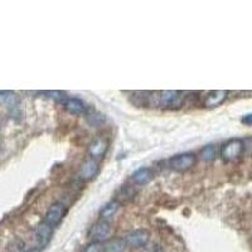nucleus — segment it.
Returning a JSON list of instances; mask_svg holds the SVG:
<instances>
[{
	"label": "nucleus",
	"instance_id": "nucleus-15",
	"mask_svg": "<svg viewBox=\"0 0 252 252\" xmlns=\"http://www.w3.org/2000/svg\"><path fill=\"white\" fill-rule=\"evenodd\" d=\"M216 155V145H213V144L206 145L205 148L202 149V158H203V160H205L206 163H212V161H214Z\"/></svg>",
	"mask_w": 252,
	"mask_h": 252
},
{
	"label": "nucleus",
	"instance_id": "nucleus-4",
	"mask_svg": "<svg viewBox=\"0 0 252 252\" xmlns=\"http://www.w3.org/2000/svg\"><path fill=\"white\" fill-rule=\"evenodd\" d=\"M113 233V227L107 221L100 220L91 226L89 229V237L93 242H107Z\"/></svg>",
	"mask_w": 252,
	"mask_h": 252
},
{
	"label": "nucleus",
	"instance_id": "nucleus-9",
	"mask_svg": "<svg viewBox=\"0 0 252 252\" xmlns=\"http://www.w3.org/2000/svg\"><path fill=\"white\" fill-rule=\"evenodd\" d=\"M52 236H53V227L48 225L46 221L39 223L38 227L36 229V240L39 247L47 246L49 241L52 240Z\"/></svg>",
	"mask_w": 252,
	"mask_h": 252
},
{
	"label": "nucleus",
	"instance_id": "nucleus-12",
	"mask_svg": "<svg viewBox=\"0 0 252 252\" xmlns=\"http://www.w3.org/2000/svg\"><path fill=\"white\" fill-rule=\"evenodd\" d=\"M120 207H121V203L117 199H113V201L107 202V203L104 205V207L100 209V218L104 221L110 220L119 212Z\"/></svg>",
	"mask_w": 252,
	"mask_h": 252
},
{
	"label": "nucleus",
	"instance_id": "nucleus-13",
	"mask_svg": "<svg viewBox=\"0 0 252 252\" xmlns=\"http://www.w3.org/2000/svg\"><path fill=\"white\" fill-rule=\"evenodd\" d=\"M151 179H153V172L149 168H140V169H137V172H134V174L131 175L133 183L139 185V187L146 185Z\"/></svg>",
	"mask_w": 252,
	"mask_h": 252
},
{
	"label": "nucleus",
	"instance_id": "nucleus-1",
	"mask_svg": "<svg viewBox=\"0 0 252 252\" xmlns=\"http://www.w3.org/2000/svg\"><path fill=\"white\" fill-rule=\"evenodd\" d=\"M245 154L242 139H231L221 148V158L225 163H236Z\"/></svg>",
	"mask_w": 252,
	"mask_h": 252
},
{
	"label": "nucleus",
	"instance_id": "nucleus-6",
	"mask_svg": "<svg viewBox=\"0 0 252 252\" xmlns=\"http://www.w3.org/2000/svg\"><path fill=\"white\" fill-rule=\"evenodd\" d=\"M149 240H150V233L144 229H135L126 234V237H125L126 245L131 249H142L148 245Z\"/></svg>",
	"mask_w": 252,
	"mask_h": 252
},
{
	"label": "nucleus",
	"instance_id": "nucleus-22",
	"mask_svg": "<svg viewBox=\"0 0 252 252\" xmlns=\"http://www.w3.org/2000/svg\"><path fill=\"white\" fill-rule=\"evenodd\" d=\"M24 252H37L36 250H28V251H24Z\"/></svg>",
	"mask_w": 252,
	"mask_h": 252
},
{
	"label": "nucleus",
	"instance_id": "nucleus-3",
	"mask_svg": "<svg viewBox=\"0 0 252 252\" xmlns=\"http://www.w3.org/2000/svg\"><path fill=\"white\" fill-rule=\"evenodd\" d=\"M197 164V155L194 153H182L170 158V169L177 173H185L193 169Z\"/></svg>",
	"mask_w": 252,
	"mask_h": 252
},
{
	"label": "nucleus",
	"instance_id": "nucleus-18",
	"mask_svg": "<svg viewBox=\"0 0 252 252\" xmlns=\"http://www.w3.org/2000/svg\"><path fill=\"white\" fill-rule=\"evenodd\" d=\"M82 252H106V249H105V243L93 242V241H91L89 245L85 246Z\"/></svg>",
	"mask_w": 252,
	"mask_h": 252
},
{
	"label": "nucleus",
	"instance_id": "nucleus-11",
	"mask_svg": "<svg viewBox=\"0 0 252 252\" xmlns=\"http://www.w3.org/2000/svg\"><path fill=\"white\" fill-rule=\"evenodd\" d=\"M63 106H65V110L67 113L72 114V115H85L87 113V106L85 105L83 101H81L80 98L71 97L67 98V100L63 102Z\"/></svg>",
	"mask_w": 252,
	"mask_h": 252
},
{
	"label": "nucleus",
	"instance_id": "nucleus-7",
	"mask_svg": "<svg viewBox=\"0 0 252 252\" xmlns=\"http://www.w3.org/2000/svg\"><path fill=\"white\" fill-rule=\"evenodd\" d=\"M109 150V140L104 137H98L90 142L87 153L92 159H102Z\"/></svg>",
	"mask_w": 252,
	"mask_h": 252
},
{
	"label": "nucleus",
	"instance_id": "nucleus-8",
	"mask_svg": "<svg viewBox=\"0 0 252 252\" xmlns=\"http://www.w3.org/2000/svg\"><path fill=\"white\" fill-rule=\"evenodd\" d=\"M98 172H100V164L96 159H87L85 163L82 164L80 169V178L85 182L92 181L97 177Z\"/></svg>",
	"mask_w": 252,
	"mask_h": 252
},
{
	"label": "nucleus",
	"instance_id": "nucleus-21",
	"mask_svg": "<svg viewBox=\"0 0 252 252\" xmlns=\"http://www.w3.org/2000/svg\"><path fill=\"white\" fill-rule=\"evenodd\" d=\"M241 122L245 125H249V126H252V114H247L241 119Z\"/></svg>",
	"mask_w": 252,
	"mask_h": 252
},
{
	"label": "nucleus",
	"instance_id": "nucleus-14",
	"mask_svg": "<svg viewBox=\"0 0 252 252\" xmlns=\"http://www.w3.org/2000/svg\"><path fill=\"white\" fill-rule=\"evenodd\" d=\"M126 241L121 238H111L107 242H105V249L106 252H124L126 249Z\"/></svg>",
	"mask_w": 252,
	"mask_h": 252
},
{
	"label": "nucleus",
	"instance_id": "nucleus-19",
	"mask_svg": "<svg viewBox=\"0 0 252 252\" xmlns=\"http://www.w3.org/2000/svg\"><path fill=\"white\" fill-rule=\"evenodd\" d=\"M45 95L47 96V97L52 98V100H56V101H63V102H65V101L67 100V97L65 96V93L61 91H46Z\"/></svg>",
	"mask_w": 252,
	"mask_h": 252
},
{
	"label": "nucleus",
	"instance_id": "nucleus-17",
	"mask_svg": "<svg viewBox=\"0 0 252 252\" xmlns=\"http://www.w3.org/2000/svg\"><path fill=\"white\" fill-rule=\"evenodd\" d=\"M105 120H106V117H105L104 114L101 113H92L90 114L89 116H87V122H89L91 126H93V128H97V126H101V125L104 124Z\"/></svg>",
	"mask_w": 252,
	"mask_h": 252
},
{
	"label": "nucleus",
	"instance_id": "nucleus-2",
	"mask_svg": "<svg viewBox=\"0 0 252 252\" xmlns=\"http://www.w3.org/2000/svg\"><path fill=\"white\" fill-rule=\"evenodd\" d=\"M159 95L160 96H158L159 97L158 105L163 109H169V110L181 109L185 102V97H187V96H184V92L175 91V90L161 91Z\"/></svg>",
	"mask_w": 252,
	"mask_h": 252
},
{
	"label": "nucleus",
	"instance_id": "nucleus-5",
	"mask_svg": "<svg viewBox=\"0 0 252 252\" xmlns=\"http://www.w3.org/2000/svg\"><path fill=\"white\" fill-rule=\"evenodd\" d=\"M67 211L69 209H67V207L63 205L62 202H54L53 205L49 207L47 213H46L45 221L48 225L52 226V227H56V226H58L62 222V220L67 214Z\"/></svg>",
	"mask_w": 252,
	"mask_h": 252
},
{
	"label": "nucleus",
	"instance_id": "nucleus-16",
	"mask_svg": "<svg viewBox=\"0 0 252 252\" xmlns=\"http://www.w3.org/2000/svg\"><path fill=\"white\" fill-rule=\"evenodd\" d=\"M0 100L8 107H14L17 105V96L12 91H1L0 92Z\"/></svg>",
	"mask_w": 252,
	"mask_h": 252
},
{
	"label": "nucleus",
	"instance_id": "nucleus-20",
	"mask_svg": "<svg viewBox=\"0 0 252 252\" xmlns=\"http://www.w3.org/2000/svg\"><path fill=\"white\" fill-rule=\"evenodd\" d=\"M242 141L243 148H245V153H246L247 155H251L252 157V137H245V139H242Z\"/></svg>",
	"mask_w": 252,
	"mask_h": 252
},
{
	"label": "nucleus",
	"instance_id": "nucleus-10",
	"mask_svg": "<svg viewBox=\"0 0 252 252\" xmlns=\"http://www.w3.org/2000/svg\"><path fill=\"white\" fill-rule=\"evenodd\" d=\"M229 97V91L226 90H216V91L209 92L206 96L205 101H203V106L206 107H217L223 104L226 98Z\"/></svg>",
	"mask_w": 252,
	"mask_h": 252
}]
</instances>
